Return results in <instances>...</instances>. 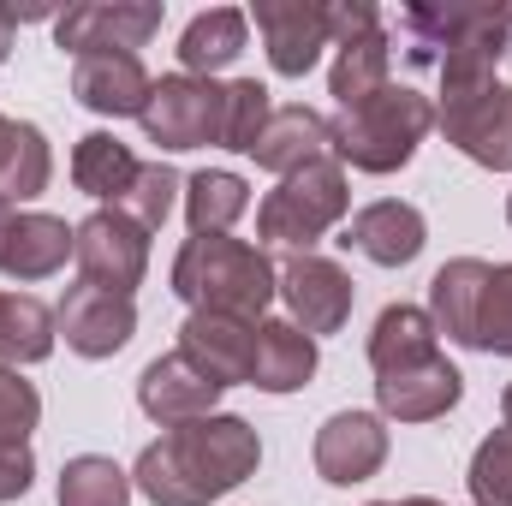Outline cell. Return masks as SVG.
<instances>
[{
    "mask_svg": "<svg viewBox=\"0 0 512 506\" xmlns=\"http://www.w3.org/2000/svg\"><path fill=\"white\" fill-rule=\"evenodd\" d=\"M370 506H393V501H370Z\"/></svg>",
    "mask_w": 512,
    "mask_h": 506,
    "instance_id": "7bdbcfd3",
    "label": "cell"
},
{
    "mask_svg": "<svg viewBox=\"0 0 512 506\" xmlns=\"http://www.w3.org/2000/svg\"><path fill=\"white\" fill-rule=\"evenodd\" d=\"M221 108H227V84L173 72V78H155V90L143 102V131H149V143H161L173 155L209 149V143H221Z\"/></svg>",
    "mask_w": 512,
    "mask_h": 506,
    "instance_id": "5b68a950",
    "label": "cell"
},
{
    "mask_svg": "<svg viewBox=\"0 0 512 506\" xmlns=\"http://www.w3.org/2000/svg\"><path fill=\"white\" fill-rule=\"evenodd\" d=\"M251 155H256L262 173L286 179V173H298V167L334 155V137H328V120H322L316 108L292 102V108H274V114H268V126H262V137H256Z\"/></svg>",
    "mask_w": 512,
    "mask_h": 506,
    "instance_id": "44dd1931",
    "label": "cell"
},
{
    "mask_svg": "<svg viewBox=\"0 0 512 506\" xmlns=\"http://www.w3.org/2000/svg\"><path fill=\"white\" fill-rule=\"evenodd\" d=\"M251 24L280 78H304L328 48V6L322 0H256Z\"/></svg>",
    "mask_w": 512,
    "mask_h": 506,
    "instance_id": "7c38bea8",
    "label": "cell"
},
{
    "mask_svg": "<svg viewBox=\"0 0 512 506\" xmlns=\"http://www.w3.org/2000/svg\"><path fill=\"white\" fill-rule=\"evenodd\" d=\"M387 417L382 411H334L322 429H316V477L334 483V489H352V483H370L387 465Z\"/></svg>",
    "mask_w": 512,
    "mask_h": 506,
    "instance_id": "30bf717a",
    "label": "cell"
},
{
    "mask_svg": "<svg viewBox=\"0 0 512 506\" xmlns=\"http://www.w3.org/2000/svg\"><path fill=\"white\" fill-rule=\"evenodd\" d=\"M262 465V435L233 411H209L197 423L161 429L131 465V489L155 506H209L233 495Z\"/></svg>",
    "mask_w": 512,
    "mask_h": 506,
    "instance_id": "6da1fadb",
    "label": "cell"
},
{
    "mask_svg": "<svg viewBox=\"0 0 512 506\" xmlns=\"http://www.w3.org/2000/svg\"><path fill=\"white\" fill-rule=\"evenodd\" d=\"M6 149H12V120L0 114V167H6Z\"/></svg>",
    "mask_w": 512,
    "mask_h": 506,
    "instance_id": "f35d334b",
    "label": "cell"
},
{
    "mask_svg": "<svg viewBox=\"0 0 512 506\" xmlns=\"http://www.w3.org/2000/svg\"><path fill=\"white\" fill-rule=\"evenodd\" d=\"M155 30H161L155 0H84V6H66L54 18V42L66 54H78V60H90V54H137Z\"/></svg>",
    "mask_w": 512,
    "mask_h": 506,
    "instance_id": "52a82bcc",
    "label": "cell"
},
{
    "mask_svg": "<svg viewBox=\"0 0 512 506\" xmlns=\"http://www.w3.org/2000/svg\"><path fill=\"white\" fill-rule=\"evenodd\" d=\"M387 66H393V48H387L382 24L364 30V36H352V42H340L334 72H328V96L340 102V114L358 108V102H370V96H382L387 90Z\"/></svg>",
    "mask_w": 512,
    "mask_h": 506,
    "instance_id": "484cf974",
    "label": "cell"
},
{
    "mask_svg": "<svg viewBox=\"0 0 512 506\" xmlns=\"http://www.w3.org/2000/svg\"><path fill=\"white\" fill-rule=\"evenodd\" d=\"M405 30L441 54H507L512 48V6H405Z\"/></svg>",
    "mask_w": 512,
    "mask_h": 506,
    "instance_id": "8fae6325",
    "label": "cell"
},
{
    "mask_svg": "<svg viewBox=\"0 0 512 506\" xmlns=\"http://www.w3.org/2000/svg\"><path fill=\"white\" fill-rule=\"evenodd\" d=\"M245 42H251V12H239V6H209V12H197V18L185 24V36H179V66H185L191 78H215V72H227V66L245 54Z\"/></svg>",
    "mask_w": 512,
    "mask_h": 506,
    "instance_id": "7402d4cb",
    "label": "cell"
},
{
    "mask_svg": "<svg viewBox=\"0 0 512 506\" xmlns=\"http://www.w3.org/2000/svg\"><path fill=\"white\" fill-rule=\"evenodd\" d=\"M179 352H185V364L197 376H209L215 387H239L256 370V322L191 310L179 322Z\"/></svg>",
    "mask_w": 512,
    "mask_h": 506,
    "instance_id": "5bb4252c",
    "label": "cell"
},
{
    "mask_svg": "<svg viewBox=\"0 0 512 506\" xmlns=\"http://www.w3.org/2000/svg\"><path fill=\"white\" fill-rule=\"evenodd\" d=\"M221 393H227V387H215L209 376H197V370L185 364V352H167V358L143 364V376H137V405H143V417H155L161 429H179V423L209 417V411L221 405Z\"/></svg>",
    "mask_w": 512,
    "mask_h": 506,
    "instance_id": "e0dca14e",
    "label": "cell"
},
{
    "mask_svg": "<svg viewBox=\"0 0 512 506\" xmlns=\"http://www.w3.org/2000/svg\"><path fill=\"white\" fill-rule=\"evenodd\" d=\"M173 292L191 310L262 322V310L280 298V268L268 262V251L233 233H203V239H185L173 256Z\"/></svg>",
    "mask_w": 512,
    "mask_h": 506,
    "instance_id": "7a4b0ae2",
    "label": "cell"
},
{
    "mask_svg": "<svg viewBox=\"0 0 512 506\" xmlns=\"http://www.w3.org/2000/svg\"><path fill=\"white\" fill-rule=\"evenodd\" d=\"M251 209V185L227 167H203L185 179V221H191V239L203 233H233V221Z\"/></svg>",
    "mask_w": 512,
    "mask_h": 506,
    "instance_id": "83f0119b",
    "label": "cell"
},
{
    "mask_svg": "<svg viewBox=\"0 0 512 506\" xmlns=\"http://www.w3.org/2000/svg\"><path fill=\"white\" fill-rule=\"evenodd\" d=\"M48 179H54V149H48L42 126L12 120V149H6V167H0V203H12V209L36 203L48 191Z\"/></svg>",
    "mask_w": 512,
    "mask_h": 506,
    "instance_id": "f1b7e54d",
    "label": "cell"
},
{
    "mask_svg": "<svg viewBox=\"0 0 512 506\" xmlns=\"http://www.w3.org/2000/svg\"><path fill=\"white\" fill-rule=\"evenodd\" d=\"M268 114H274L268 84H256V78H233V84H227V108H221V149L251 155L256 137H262V126H268Z\"/></svg>",
    "mask_w": 512,
    "mask_h": 506,
    "instance_id": "4dcf8cb0",
    "label": "cell"
},
{
    "mask_svg": "<svg viewBox=\"0 0 512 506\" xmlns=\"http://www.w3.org/2000/svg\"><path fill=\"white\" fill-rule=\"evenodd\" d=\"M24 18H42V6L36 12H18V6H0V66H6V54H12V36H18V24Z\"/></svg>",
    "mask_w": 512,
    "mask_h": 506,
    "instance_id": "8d00e7d4",
    "label": "cell"
},
{
    "mask_svg": "<svg viewBox=\"0 0 512 506\" xmlns=\"http://www.w3.org/2000/svg\"><path fill=\"white\" fill-rule=\"evenodd\" d=\"M429 131H435V102L405 90V84H387L382 96H370V102L328 120L334 161L358 167V173H399Z\"/></svg>",
    "mask_w": 512,
    "mask_h": 506,
    "instance_id": "3957f363",
    "label": "cell"
},
{
    "mask_svg": "<svg viewBox=\"0 0 512 506\" xmlns=\"http://www.w3.org/2000/svg\"><path fill=\"white\" fill-rule=\"evenodd\" d=\"M280 298H286V322L316 340V334H340L352 322V298L358 292H352V274L340 262L310 251L280 268Z\"/></svg>",
    "mask_w": 512,
    "mask_h": 506,
    "instance_id": "ba28073f",
    "label": "cell"
},
{
    "mask_svg": "<svg viewBox=\"0 0 512 506\" xmlns=\"http://www.w3.org/2000/svg\"><path fill=\"white\" fill-rule=\"evenodd\" d=\"M72 262H78V280L84 286L131 298L143 286V274H149V233L131 215H120V209H96L90 221H78Z\"/></svg>",
    "mask_w": 512,
    "mask_h": 506,
    "instance_id": "8992f818",
    "label": "cell"
},
{
    "mask_svg": "<svg viewBox=\"0 0 512 506\" xmlns=\"http://www.w3.org/2000/svg\"><path fill=\"white\" fill-rule=\"evenodd\" d=\"M72 245H78V227H66L48 209H18V221L6 233V251H0V274L18 280V286H36V280L60 274L72 262Z\"/></svg>",
    "mask_w": 512,
    "mask_h": 506,
    "instance_id": "d6986e66",
    "label": "cell"
},
{
    "mask_svg": "<svg viewBox=\"0 0 512 506\" xmlns=\"http://www.w3.org/2000/svg\"><path fill=\"white\" fill-rule=\"evenodd\" d=\"M54 340H60V322L36 292H0V364L12 370L42 364L54 358Z\"/></svg>",
    "mask_w": 512,
    "mask_h": 506,
    "instance_id": "d4e9b609",
    "label": "cell"
},
{
    "mask_svg": "<svg viewBox=\"0 0 512 506\" xmlns=\"http://www.w3.org/2000/svg\"><path fill=\"white\" fill-rule=\"evenodd\" d=\"M60 506H131V471H120L102 453H78L60 471Z\"/></svg>",
    "mask_w": 512,
    "mask_h": 506,
    "instance_id": "f546056e",
    "label": "cell"
},
{
    "mask_svg": "<svg viewBox=\"0 0 512 506\" xmlns=\"http://www.w3.org/2000/svg\"><path fill=\"white\" fill-rule=\"evenodd\" d=\"M12 221H18V209H12V203H0V251H6V233H12Z\"/></svg>",
    "mask_w": 512,
    "mask_h": 506,
    "instance_id": "74e56055",
    "label": "cell"
},
{
    "mask_svg": "<svg viewBox=\"0 0 512 506\" xmlns=\"http://www.w3.org/2000/svg\"><path fill=\"white\" fill-rule=\"evenodd\" d=\"M185 191V179L167 167V161H143L137 167V179H131V191L120 197V215H131L143 233H155L167 215H173V197Z\"/></svg>",
    "mask_w": 512,
    "mask_h": 506,
    "instance_id": "d6a6232c",
    "label": "cell"
},
{
    "mask_svg": "<svg viewBox=\"0 0 512 506\" xmlns=\"http://www.w3.org/2000/svg\"><path fill=\"white\" fill-rule=\"evenodd\" d=\"M340 245H352L358 256H370L376 268H411L423 245H429V221H423V209L417 203H399V197H382V203H370V209H358L352 221H346V239Z\"/></svg>",
    "mask_w": 512,
    "mask_h": 506,
    "instance_id": "2e32d148",
    "label": "cell"
},
{
    "mask_svg": "<svg viewBox=\"0 0 512 506\" xmlns=\"http://www.w3.org/2000/svg\"><path fill=\"white\" fill-rule=\"evenodd\" d=\"M393 506H447V501H429V495H411V501H393Z\"/></svg>",
    "mask_w": 512,
    "mask_h": 506,
    "instance_id": "60d3db41",
    "label": "cell"
},
{
    "mask_svg": "<svg viewBox=\"0 0 512 506\" xmlns=\"http://www.w3.org/2000/svg\"><path fill=\"white\" fill-rule=\"evenodd\" d=\"M465 399V376L435 352L411 370H393V376H376V411L387 423H435L447 417L453 405Z\"/></svg>",
    "mask_w": 512,
    "mask_h": 506,
    "instance_id": "9a60e30c",
    "label": "cell"
},
{
    "mask_svg": "<svg viewBox=\"0 0 512 506\" xmlns=\"http://www.w3.org/2000/svg\"><path fill=\"white\" fill-rule=\"evenodd\" d=\"M54 322H60V340L78 352V358H114V352H126L131 334H137V304L131 298H114V292H96V286H72L66 298H60V310H54Z\"/></svg>",
    "mask_w": 512,
    "mask_h": 506,
    "instance_id": "4fadbf2b",
    "label": "cell"
},
{
    "mask_svg": "<svg viewBox=\"0 0 512 506\" xmlns=\"http://www.w3.org/2000/svg\"><path fill=\"white\" fill-rule=\"evenodd\" d=\"M36 423H42L36 381H24L12 364H0V441H30Z\"/></svg>",
    "mask_w": 512,
    "mask_h": 506,
    "instance_id": "e575fe53",
    "label": "cell"
},
{
    "mask_svg": "<svg viewBox=\"0 0 512 506\" xmlns=\"http://www.w3.org/2000/svg\"><path fill=\"white\" fill-rule=\"evenodd\" d=\"M435 340H441V334H435L429 310H417V304H387L382 316H376V328H370V364H376V376L411 370V364H423V358L441 352Z\"/></svg>",
    "mask_w": 512,
    "mask_h": 506,
    "instance_id": "cb8c5ba5",
    "label": "cell"
},
{
    "mask_svg": "<svg viewBox=\"0 0 512 506\" xmlns=\"http://www.w3.org/2000/svg\"><path fill=\"white\" fill-rule=\"evenodd\" d=\"M489 268L495 262H483V256H453L429 280V322H435V334H447L465 352H477V310H483Z\"/></svg>",
    "mask_w": 512,
    "mask_h": 506,
    "instance_id": "ffe728a7",
    "label": "cell"
},
{
    "mask_svg": "<svg viewBox=\"0 0 512 506\" xmlns=\"http://www.w3.org/2000/svg\"><path fill=\"white\" fill-rule=\"evenodd\" d=\"M149 90H155V78L137 54H90L72 66V96L102 120H143Z\"/></svg>",
    "mask_w": 512,
    "mask_h": 506,
    "instance_id": "ac0fdd59",
    "label": "cell"
},
{
    "mask_svg": "<svg viewBox=\"0 0 512 506\" xmlns=\"http://www.w3.org/2000/svg\"><path fill=\"white\" fill-rule=\"evenodd\" d=\"M137 167H143V161L131 155L114 131H90V137H78V149H72V185H78L84 197H96V203H114V209H120V197L131 191Z\"/></svg>",
    "mask_w": 512,
    "mask_h": 506,
    "instance_id": "4316f807",
    "label": "cell"
},
{
    "mask_svg": "<svg viewBox=\"0 0 512 506\" xmlns=\"http://www.w3.org/2000/svg\"><path fill=\"white\" fill-rule=\"evenodd\" d=\"M465 489H471V506H512V429H495L477 441Z\"/></svg>",
    "mask_w": 512,
    "mask_h": 506,
    "instance_id": "1f68e13d",
    "label": "cell"
},
{
    "mask_svg": "<svg viewBox=\"0 0 512 506\" xmlns=\"http://www.w3.org/2000/svg\"><path fill=\"white\" fill-rule=\"evenodd\" d=\"M435 126L477 167L512 173V84H495V90L465 96V102H435Z\"/></svg>",
    "mask_w": 512,
    "mask_h": 506,
    "instance_id": "9c48e42d",
    "label": "cell"
},
{
    "mask_svg": "<svg viewBox=\"0 0 512 506\" xmlns=\"http://www.w3.org/2000/svg\"><path fill=\"white\" fill-rule=\"evenodd\" d=\"M30 483H36V453H30V441H0V506L24 501Z\"/></svg>",
    "mask_w": 512,
    "mask_h": 506,
    "instance_id": "d590c367",
    "label": "cell"
},
{
    "mask_svg": "<svg viewBox=\"0 0 512 506\" xmlns=\"http://www.w3.org/2000/svg\"><path fill=\"white\" fill-rule=\"evenodd\" d=\"M316 376V340L292 322H256V370L251 387L262 393H298Z\"/></svg>",
    "mask_w": 512,
    "mask_h": 506,
    "instance_id": "603a6c76",
    "label": "cell"
},
{
    "mask_svg": "<svg viewBox=\"0 0 512 506\" xmlns=\"http://www.w3.org/2000/svg\"><path fill=\"white\" fill-rule=\"evenodd\" d=\"M352 215V185H346V167L334 155L286 173L262 203H256V233L280 251L310 256V245H322L340 221Z\"/></svg>",
    "mask_w": 512,
    "mask_h": 506,
    "instance_id": "277c9868",
    "label": "cell"
},
{
    "mask_svg": "<svg viewBox=\"0 0 512 506\" xmlns=\"http://www.w3.org/2000/svg\"><path fill=\"white\" fill-rule=\"evenodd\" d=\"M507 221H512V191H507Z\"/></svg>",
    "mask_w": 512,
    "mask_h": 506,
    "instance_id": "b9f144b4",
    "label": "cell"
},
{
    "mask_svg": "<svg viewBox=\"0 0 512 506\" xmlns=\"http://www.w3.org/2000/svg\"><path fill=\"white\" fill-rule=\"evenodd\" d=\"M477 352L512 358V262H495L489 268L483 310H477Z\"/></svg>",
    "mask_w": 512,
    "mask_h": 506,
    "instance_id": "836d02e7",
    "label": "cell"
},
{
    "mask_svg": "<svg viewBox=\"0 0 512 506\" xmlns=\"http://www.w3.org/2000/svg\"><path fill=\"white\" fill-rule=\"evenodd\" d=\"M501 417H507V429H512V381H507V393H501Z\"/></svg>",
    "mask_w": 512,
    "mask_h": 506,
    "instance_id": "ab89813d",
    "label": "cell"
}]
</instances>
